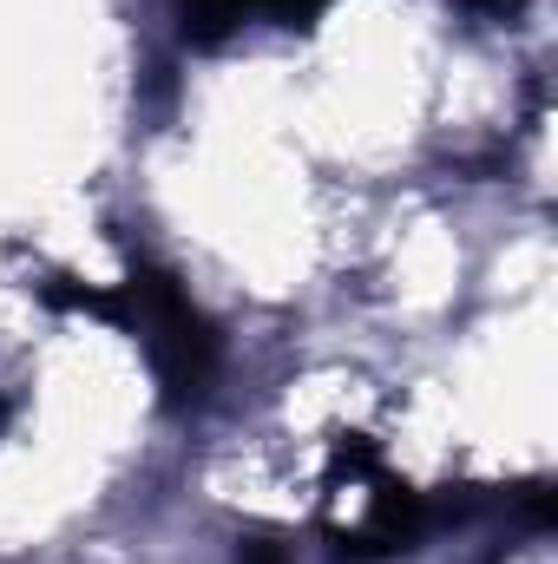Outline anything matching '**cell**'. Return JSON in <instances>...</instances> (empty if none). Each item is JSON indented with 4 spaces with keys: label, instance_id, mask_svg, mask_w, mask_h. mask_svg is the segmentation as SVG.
<instances>
[{
    "label": "cell",
    "instance_id": "6da1fadb",
    "mask_svg": "<svg viewBox=\"0 0 558 564\" xmlns=\"http://www.w3.org/2000/svg\"><path fill=\"white\" fill-rule=\"evenodd\" d=\"M79 308L93 315H126L132 328L144 335V355L164 381V401L184 408V401H204L211 381H217V328L204 322V308L178 289L171 270H151L139 263L132 282L119 295H73Z\"/></svg>",
    "mask_w": 558,
    "mask_h": 564
},
{
    "label": "cell",
    "instance_id": "7a4b0ae2",
    "mask_svg": "<svg viewBox=\"0 0 558 564\" xmlns=\"http://www.w3.org/2000/svg\"><path fill=\"white\" fill-rule=\"evenodd\" d=\"M329 0H178V26L184 40L211 46V40H230L237 26L250 20H277V26H309Z\"/></svg>",
    "mask_w": 558,
    "mask_h": 564
},
{
    "label": "cell",
    "instance_id": "3957f363",
    "mask_svg": "<svg viewBox=\"0 0 558 564\" xmlns=\"http://www.w3.org/2000/svg\"><path fill=\"white\" fill-rule=\"evenodd\" d=\"M466 7H480V13H513L519 0H466Z\"/></svg>",
    "mask_w": 558,
    "mask_h": 564
}]
</instances>
